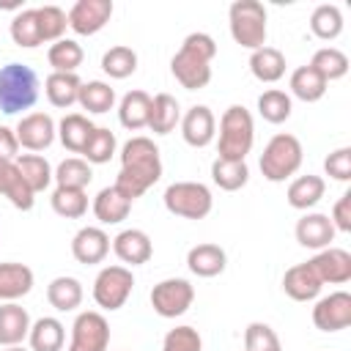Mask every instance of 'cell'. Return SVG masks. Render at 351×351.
<instances>
[{"label":"cell","mask_w":351,"mask_h":351,"mask_svg":"<svg viewBox=\"0 0 351 351\" xmlns=\"http://www.w3.org/2000/svg\"><path fill=\"white\" fill-rule=\"evenodd\" d=\"M80 85H82V80H80L77 74L52 71V74L44 80V93H47V99H49L52 107H58V110H69L71 104H77Z\"/></svg>","instance_id":"cell-28"},{"label":"cell","mask_w":351,"mask_h":351,"mask_svg":"<svg viewBox=\"0 0 351 351\" xmlns=\"http://www.w3.org/2000/svg\"><path fill=\"white\" fill-rule=\"evenodd\" d=\"M310 269L315 271V277L321 280V285H343L351 280V255L340 247H326L318 250L310 261Z\"/></svg>","instance_id":"cell-14"},{"label":"cell","mask_w":351,"mask_h":351,"mask_svg":"<svg viewBox=\"0 0 351 351\" xmlns=\"http://www.w3.org/2000/svg\"><path fill=\"white\" fill-rule=\"evenodd\" d=\"M291 93L296 96V99H302V101H318L324 93H326V80L307 63V66H299V69H293V74H291Z\"/></svg>","instance_id":"cell-36"},{"label":"cell","mask_w":351,"mask_h":351,"mask_svg":"<svg viewBox=\"0 0 351 351\" xmlns=\"http://www.w3.org/2000/svg\"><path fill=\"white\" fill-rule=\"evenodd\" d=\"M132 211V200L123 197L115 186H104L96 197H93V217L101 222V225H118L129 217Z\"/></svg>","instance_id":"cell-24"},{"label":"cell","mask_w":351,"mask_h":351,"mask_svg":"<svg viewBox=\"0 0 351 351\" xmlns=\"http://www.w3.org/2000/svg\"><path fill=\"white\" fill-rule=\"evenodd\" d=\"M110 346V324L99 310H85L71 324L69 351H107Z\"/></svg>","instance_id":"cell-10"},{"label":"cell","mask_w":351,"mask_h":351,"mask_svg":"<svg viewBox=\"0 0 351 351\" xmlns=\"http://www.w3.org/2000/svg\"><path fill=\"white\" fill-rule=\"evenodd\" d=\"M162 178V156L151 137H132L121 148V173L115 178V189L132 203L143 197Z\"/></svg>","instance_id":"cell-1"},{"label":"cell","mask_w":351,"mask_h":351,"mask_svg":"<svg viewBox=\"0 0 351 351\" xmlns=\"http://www.w3.org/2000/svg\"><path fill=\"white\" fill-rule=\"evenodd\" d=\"M181 134L184 143L192 148H206L214 134H217V118L211 112V107L206 104H195L181 115Z\"/></svg>","instance_id":"cell-15"},{"label":"cell","mask_w":351,"mask_h":351,"mask_svg":"<svg viewBox=\"0 0 351 351\" xmlns=\"http://www.w3.org/2000/svg\"><path fill=\"white\" fill-rule=\"evenodd\" d=\"M181 123V104L170 93H156L151 99V112H148V129L154 134H170Z\"/></svg>","instance_id":"cell-26"},{"label":"cell","mask_w":351,"mask_h":351,"mask_svg":"<svg viewBox=\"0 0 351 351\" xmlns=\"http://www.w3.org/2000/svg\"><path fill=\"white\" fill-rule=\"evenodd\" d=\"M134 288V277L132 269L126 266H104L96 280H93V302L101 310H121L126 304V299L132 296Z\"/></svg>","instance_id":"cell-8"},{"label":"cell","mask_w":351,"mask_h":351,"mask_svg":"<svg viewBox=\"0 0 351 351\" xmlns=\"http://www.w3.org/2000/svg\"><path fill=\"white\" fill-rule=\"evenodd\" d=\"M258 112L263 121L269 123H285L293 112V101L285 90H277V88H269L258 96Z\"/></svg>","instance_id":"cell-42"},{"label":"cell","mask_w":351,"mask_h":351,"mask_svg":"<svg viewBox=\"0 0 351 351\" xmlns=\"http://www.w3.org/2000/svg\"><path fill=\"white\" fill-rule=\"evenodd\" d=\"M33 288V269L25 263H0V302H16Z\"/></svg>","instance_id":"cell-23"},{"label":"cell","mask_w":351,"mask_h":351,"mask_svg":"<svg viewBox=\"0 0 351 351\" xmlns=\"http://www.w3.org/2000/svg\"><path fill=\"white\" fill-rule=\"evenodd\" d=\"M313 324L321 332H340L351 326V293L335 291L315 302L313 307Z\"/></svg>","instance_id":"cell-12"},{"label":"cell","mask_w":351,"mask_h":351,"mask_svg":"<svg viewBox=\"0 0 351 351\" xmlns=\"http://www.w3.org/2000/svg\"><path fill=\"white\" fill-rule=\"evenodd\" d=\"M14 134L19 140V148H27V151L38 154V151H47L55 143L58 126H55L52 115H47V112H27V115L19 118Z\"/></svg>","instance_id":"cell-11"},{"label":"cell","mask_w":351,"mask_h":351,"mask_svg":"<svg viewBox=\"0 0 351 351\" xmlns=\"http://www.w3.org/2000/svg\"><path fill=\"white\" fill-rule=\"evenodd\" d=\"M38 14V30H41V41H60L66 27H69V16L63 8L58 5H38L36 8Z\"/></svg>","instance_id":"cell-46"},{"label":"cell","mask_w":351,"mask_h":351,"mask_svg":"<svg viewBox=\"0 0 351 351\" xmlns=\"http://www.w3.org/2000/svg\"><path fill=\"white\" fill-rule=\"evenodd\" d=\"M49 203H52V211L58 217H66V219H80L88 211V195H85V189L55 186Z\"/></svg>","instance_id":"cell-44"},{"label":"cell","mask_w":351,"mask_h":351,"mask_svg":"<svg viewBox=\"0 0 351 351\" xmlns=\"http://www.w3.org/2000/svg\"><path fill=\"white\" fill-rule=\"evenodd\" d=\"M302 159H304V151H302L299 137L280 132L266 143V148L261 154V173L266 181L280 184V181H288L291 176H296V170L302 167Z\"/></svg>","instance_id":"cell-5"},{"label":"cell","mask_w":351,"mask_h":351,"mask_svg":"<svg viewBox=\"0 0 351 351\" xmlns=\"http://www.w3.org/2000/svg\"><path fill=\"white\" fill-rule=\"evenodd\" d=\"M250 71L261 82H277L285 74V55L277 47H261L250 55Z\"/></svg>","instance_id":"cell-32"},{"label":"cell","mask_w":351,"mask_h":351,"mask_svg":"<svg viewBox=\"0 0 351 351\" xmlns=\"http://www.w3.org/2000/svg\"><path fill=\"white\" fill-rule=\"evenodd\" d=\"M200 348L203 340L195 326H176L162 340V351H200Z\"/></svg>","instance_id":"cell-48"},{"label":"cell","mask_w":351,"mask_h":351,"mask_svg":"<svg viewBox=\"0 0 351 351\" xmlns=\"http://www.w3.org/2000/svg\"><path fill=\"white\" fill-rule=\"evenodd\" d=\"M47 302L58 310V313H69V310H77L82 304V282L77 277H55L49 285H47Z\"/></svg>","instance_id":"cell-31"},{"label":"cell","mask_w":351,"mask_h":351,"mask_svg":"<svg viewBox=\"0 0 351 351\" xmlns=\"http://www.w3.org/2000/svg\"><path fill=\"white\" fill-rule=\"evenodd\" d=\"M310 66H313L326 82H332V80L346 77V71H348V58H346V52H340L337 47H321V49H315Z\"/></svg>","instance_id":"cell-45"},{"label":"cell","mask_w":351,"mask_h":351,"mask_svg":"<svg viewBox=\"0 0 351 351\" xmlns=\"http://www.w3.org/2000/svg\"><path fill=\"white\" fill-rule=\"evenodd\" d=\"M195 302V288L184 277H167L151 288V307L162 318L184 315Z\"/></svg>","instance_id":"cell-9"},{"label":"cell","mask_w":351,"mask_h":351,"mask_svg":"<svg viewBox=\"0 0 351 351\" xmlns=\"http://www.w3.org/2000/svg\"><path fill=\"white\" fill-rule=\"evenodd\" d=\"M255 143V123L247 107L230 104L219 118V143L217 154L219 159H236L244 162Z\"/></svg>","instance_id":"cell-3"},{"label":"cell","mask_w":351,"mask_h":351,"mask_svg":"<svg viewBox=\"0 0 351 351\" xmlns=\"http://www.w3.org/2000/svg\"><path fill=\"white\" fill-rule=\"evenodd\" d=\"M101 71L112 80H126L129 74L137 71V52L132 47L115 44L101 55Z\"/></svg>","instance_id":"cell-41"},{"label":"cell","mask_w":351,"mask_h":351,"mask_svg":"<svg viewBox=\"0 0 351 351\" xmlns=\"http://www.w3.org/2000/svg\"><path fill=\"white\" fill-rule=\"evenodd\" d=\"M332 225L335 230H343V233H351V192H343L337 197V203L332 206Z\"/></svg>","instance_id":"cell-50"},{"label":"cell","mask_w":351,"mask_h":351,"mask_svg":"<svg viewBox=\"0 0 351 351\" xmlns=\"http://www.w3.org/2000/svg\"><path fill=\"white\" fill-rule=\"evenodd\" d=\"M8 33H11L14 44L16 47H25V49H33V47L44 44L41 41V30H38V14H36V8H22L11 19Z\"/></svg>","instance_id":"cell-40"},{"label":"cell","mask_w":351,"mask_h":351,"mask_svg":"<svg viewBox=\"0 0 351 351\" xmlns=\"http://www.w3.org/2000/svg\"><path fill=\"white\" fill-rule=\"evenodd\" d=\"M82 58H85V52L74 38H60V41L49 44V49H47V60H49L52 71H63V74H74L80 69Z\"/></svg>","instance_id":"cell-38"},{"label":"cell","mask_w":351,"mask_h":351,"mask_svg":"<svg viewBox=\"0 0 351 351\" xmlns=\"http://www.w3.org/2000/svg\"><path fill=\"white\" fill-rule=\"evenodd\" d=\"M217 55V41L197 30L189 33L181 44V49L173 55L170 60V71L176 77V82L186 90H200L211 82V60Z\"/></svg>","instance_id":"cell-2"},{"label":"cell","mask_w":351,"mask_h":351,"mask_svg":"<svg viewBox=\"0 0 351 351\" xmlns=\"http://www.w3.org/2000/svg\"><path fill=\"white\" fill-rule=\"evenodd\" d=\"M186 266H189V271L197 274V277H217V274L225 271L228 255H225V250H222L219 244H211V241L195 244V247L186 252Z\"/></svg>","instance_id":"cell-21"},{"label":"cell","mask_w":351,"mask_h":351,"mask_svg":"<svg viewBox=\"0 0 351 351\" xmlns=\"http://www.w3.org/2000/svg\"><path fill=\"white\" fill-rule=\"evenodd\" d=\"M3 351H30V348H25V346H8V348H3Z\"/></svg>","instance_id":"cell-52"},{"label":"cell","mask_w":351,"mask_h":351,"mask_svg":"<svg viewBox=\"0 0 351 351\" xmlns=\"http://www.w3.org/2000/svg\"><path fill=\"white\" fill-rule=\"evenodd\" d=\"M77 104L90 112V115H104L115 107V90L101 82V80H90V82H82L80 85V96H77Z\"/></svg>","instance_id":"cell-33"},{"label":"cell","mask_w":351,"mask_h":351,"mask_svg":"<svg viewBox=\"0 0 351 351\" xmlns=\"http://www.w3.org/2000/svg\"><path fill=\"white\" fill-rule=\"evenodd\" d=\"M93 129H96V126L90 123L88 115H82V112H69V115H63L60 123H58V137H60L63 148H69L71 154H82V148H85L88 137L93 134Z\"/></svg>","instance_id":"cell-30"},{"label":"cell","mask_w":351,"mask_h":351,"mask_svg":"<svg viewBox=\"0 0 351 351\" xmlns=\"http://www.w3.org/2000/svg\"><path fill=\"white\" fill-rule=\"evenodd\" d=\"M310 30L321 41H332L343 33V14L335 3H321L310 14Z\"/></svg>","instance_id":"cell-37"},{"label":"cell","mask_w":351,"mask_h":351,"mask_svg":"<svg viewBox=\"0 0 351 351\" xmlns=\"http://www.w3.org/2000/svg\"><path fill=\"white\" fill-rule=\"evenodd\" d=\"M148 112H151V96L145 90H129L118 104V121L129 132H140L143 126H148Z\"/></svg>","instance_id":"cell-29"},{"label":"cell","mask_w":351,"mask_h":351,"mask_svg":"<svg viewBox=\"0 0 351 351\" xmlns=\"http://www.w3.org/2000/svg\"><path fill=\"white\" fill-rule=\"evenodd\" d=\"M282 291L293 299V302H313L321 293V280L315 277V271L310 269V263H296L285 271L282 277Z\"/></svg>","instance_id":"cell-22"},{"label":"cell","mask_w":351,"mask_h":351,"mask_svg":"<svg viewBox=\"0 0 351 351\" xmlns=\"http://www.w3.org/2000/svg\"><path fill=\"white\" fill-rule=\"evenodd\" d=\"M266 8L258 0H236L228 8V25H230V36L236 44H241L244 49L255 52L261 47H266Z\"/></svg>","instance_id":"cell-6"},{"label":"cell","mask_w":351,"mask_h":351,"mask_svg":"<svg viewBox=\"0 0 351 351\" xmlns=\"http://www.w3.org/2000/svg\"><path fill=\"white\" fill-rule=\"evenodd\" d=\"M52 178L58 181V186H66V189H85V186L93 181V170H90V165H88L82 156H69V159H63V162L55 167Z\"/></svg>","instance_id":"cell-39"},{"label":"cell","mask_w":351,"mask_h":351,"mask_svg":"<svg viewBox=\"0 0 351 351\" xmlns=\"http://www.w3.org/2000/svg\"><path fill=\"white\" fill-rule=\"evenodd\" d=\"M0 195L8 197V203L14 208H19V211H30L33 203H36V195L25 184V178L19 176L16 165L5 162V159H0Z\"/></svg>","instance_id":"cell-19"},{"label":"cell","mask_w":351,"mask_h":351,"mask_svg":"<svg viewBox=\"0 0 351 351\" xmlns=\"http://www.w3.org/2000/svg\"><path fill=\"white\" fill-rule=\"evenodd\" d=\"M66 16H69V27L77 36H93L110 22L112 0H77Z\"/></svg>","instance_id":"cell-13"},{"label":"cell","mask_w":351,"mask_h":351,"mask_svg":"<svg viewBox=\"0 0 351 351\" xmlns=\"http://www.w3.org/2000/svg\"><path fill=\"white\" fill-rule=\"evenodd\" d=\"M27 343H30V351H63L66 326L58 318L44 315V318H38V321L30 324Z\"/></svg>","instance_id":"cell-25"},{"label":"cell","mask_w":351,"mask_h":351,"mask_svg":"<svg viewBox=\"0 0 351 351\" xmlns=\"http://www.w3.org/2000/svg\"><path fill=\"white\" fill-rule=\"evenodd\" d=\"M115 148H118L115 134L110 129H104V126H96L93 134L85 143V148H82V159L88 165H104V162H110L115 156Z\"/></svg>","instance_id":"cell-43"},{"label":"cell","mask_w":351,"mask_h":351,"mask_svg":"<svg viewBox=\"0 0 351 351\" xmlns=\"http://www.w3.org/2000/svg\"><path fill=\"white\" fill-rule=\"evenodd\" d=\"M30 315L22 304L5 302L0 304V346H19L30 335Z\"/></svg>","instance_id":"cell-20"},{"label":"cell","mask_w":351,"mask_h":351,"mask_svg":"<svg viewBox=\"0 0 351 351\" xmlns=\"http://www.w3.org/2000/svg\"><path fill=\"white\" fill-rule=\"evenodd\" d=\"M296 241L302 244V247H307V250H326V247H332V241H335V225H332V219H329V214H321V211H310V214H304L299 222H296Z\"/></svg>","instance_id":"cell-16"},{"label":"cell","mask_w":351,"mask_h":351,"mask_svg":"<svg viewBox=\"0 0 351 351\" xmlns=\"http://www.w3.org/2000/svg\"><path fill=\"white\" fill-rule=\"evenodd\" d=\"M324 170H326V176H332L335 181H348V178H351V148L343 145V148L332 151V154L324 159Z\"/></svg>","instance_id":"cell-49"},{"label":"cell","mask_w":351,"mask_h":351,"mask_svg":"<svg viewBox=\"0 0 351 351\" xmlns=\"http://www.w3.org/2000/svg\"><path fill=\"white\" fill-rule=\"evenodd\" d=\"M244 351H282L277 332L263 324V321H252L244 329Z\"/></svg>","instance_id":"cell-47"},{"label":"cell","mask_w":351,"mask_h":351,"mask_svg":"<svg viewBox=\"0 0 351 351\" xmlns=\"http://www.w3.org/2000/svg\"><path fill=\"white\" fill-rule=\"evenodd\" d=\"M165 208L181 219H203L214 208L211 189L200 181H176L162 195Z\"/></svg>","instance_id":"cell-7"},{"label":"cell","mask_w":351,"mask_h":351,"mask_svg":"<svg viewBox=\"0 0 351 351\" xmlns=\"http://www.w3.org/2000/svg\"><path fill=\"white\" fill-rule=\"evenodd\" d=\"M14 165H16L19 176L25 178V184L33 189V195L44 192L52 184V167L41 154H19L14 159Z\"/></svg>","instance_id":"cell-34"},{"label":"cell","mask_w":351,"mask_h":351,"mask_svg":"<svg viewBox=\"0 0 351 351\" xmlns=\"http://www.w3.org/2000/svg\"><path fill=\"white\" fill-rule=\"evenodd\" d=\"M107 252H110V236L96 225L80 228L71 239V255L77 263H85V266L101 263L107 258Z\"/></svg>","instance_id":"cell-17"},{"label":"cell","mask_w":351,"mask_h":351,"mask_svg":"<svg viewBox=\"0 0 351 351\" xmlns=\"http://www.w3.org/2000/svg\"><path fill=\"white\" fill-rule=\"evenodd\" d=\"M211 181L225 189V192H236L241 186H247L250 181V167L247 162H236V159H214L211 162Z\"/></svg>","instance_id":"cell-35"},{"label":"cell","mask_w":351,"mask_h":351,"mask_svg":"<svg viewBox=\"0 0 351 351\" xmlns=\"http://www.w3.org/2000/svg\"><path fill=\"white\" fill-rule=\"evenodd\" d=\"M112 252H115L123 263H129V266H143V263L151 261L154 244H151V239H148L145 230H140V228H126V230H121V233L112 239Z\"/></svg>","instance_id":"cell-18"},{"label":"cell","mask_w":351,"mask_h":351,"mask_svg":"<svg viewBox=\"0 0 351 351\" xmlns=\"http://www.w3.org/2000/svg\"><path fill=\"white\" fill-rule=\"evenodd\" d=\"M324 192H326L324 178H321V176H313V173H307V176H299V178H293V181L288 184L285 200H288V206H291V208L307 211V208H313V206L324 197Z\"/></svg>","instance_id":"cell-27"},{"label":"cell","mask_w":351,"mask_h":351,"mask_svg":"<svg viewBox=\"0 0 351 351\" xmlns=\"http://www.w3.org/2000/svg\"><path fill=\"white\" fill-rule=\"evenodd\" d=\"M19 156V140L14 134V129L8 126H0V159L5 162H14Z\"/></svg>","instance_id":"cell-51"},{"label":"cell","mask_w":351,"mask_h":351,"mask_svg":"<svg viewBox=\"0 0 351 351\" xmlns=\"http://www.w3.org/2000/svg\"><path fill=\"white\" fill-rule=\"evenodd\" d=\"M38 74L25 63H5L0 69V112L16 115L36 104Z\"/></svg>","instance_id":"cell-4"}]
</instances>
